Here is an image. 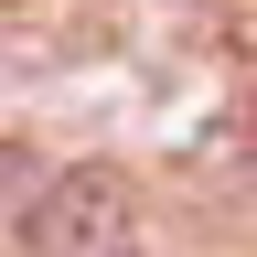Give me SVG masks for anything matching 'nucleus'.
<instances>
[{
	"mask_svg": "<svg viewBox=\"0 0 257 257\" xmlns=\"http://www.w3.org/2000/svg\"><path fill=\"white\" fill-rule=\"evenodd\" d=\"M32 257H128V172H107V161L54 172L43 214H32Z\"/></svg>",
	"mask_w": 257,
	"mask_h": 257,
	"instance_id": "obj_1",
	"label": "nucleus"
}]
</instances>
